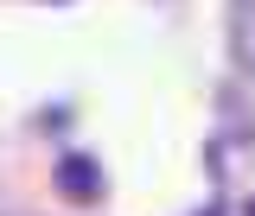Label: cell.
Instances as JSON below:
<instances>
[{
  "label": "cell",
  "mask_w": 255,
  "mask_h": 216,
  "mask_svg": "<svg viewBox=\"0 0 255 216\" xmlns=\"http://www.w3.org/2000/svg\"><path fill=\"white\" fill-rule=\"evenodd\" d=\"M243 216H255V204H243Z\"/></svg>",
  "instance_id": "3957f363"
},
{
  "label": "cell",
  "mask_w": 255,
  "mask_h": 216,
  "mask_svg": "<svg viewBox=\"0 0 255 216\" xmlns=\"http://www.w3.org/2000/svg\"><path fill=\"white\" fill-rule=\"evenodd\" d=\"M236 58L255 70V0H236Z\"/></svg>",
  "instance_id": "7a4b0ae2"
},
{
  "label": "cell",
  "mask_w": 255,
  "mask_h": 216,
  "mask_svg": "<svg viewBox=\"0 0 255 216\" xmlns=\"http://www.w3.org/2000/svg\"><path fill=\"white\" fill-rule=\"evenodd\" d=\"M58 191H64V197H77V204H96V197H102V172H96V159H83V153L58 159Z\"/></svg>",
  "instance_id": "6da1fadb"
}]
</instances>
